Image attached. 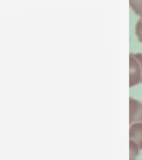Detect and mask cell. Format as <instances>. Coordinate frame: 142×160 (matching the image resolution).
I'll return each mask as SVG.
<instances>
[{
	"mask_svg": "<svg viewBox=\"0 0 142 160\" xmlns=\"http://www.w3.org/2000/svg\"><path fill=\"white\" fill-rule=\"evenodd\" d=\"M130 156L135 157L142 149V123H134L129 129Z\"/></svg>",
	"mask_w": 142,
	"mask_h": 160,
	"instance_id": "cell-2",
	"label": "cell"
},
{
	"mask_svg": "<svg viewBox=\"0 0 142 160\" xmlns=\"http://www.w3.org/2000/svg\"><path fill=\"white\" fill-rule=\"evenodd\" d=\"M129 63V86L131 87L142 83V54L131 53Z\"/></svg>",
	"mask_w": 142,
	"mask_h": 160,
	"instance_id": "cell-1",
	"label": "cell"
},
{
	"mask_svg": "<svg viewBox=\"0 0 142 160\" xmlns=\"http://www.w3.org/2000/svg\"><path fill=\"white\" fill-rule=\"evenodd\" d=\"M135 32L138 40L142 43V18L140 19L136 23Z\"/></svg>",
	"mask_w": 142,
	"mask_h": 160,
	"instance_id": "cell-5",
	"label": "cell"
},
{
	"mask_svg": "<svg viewBox=\"0 0 142 160\" xmlns=\"http://www.w3.org/2000/svg\"><path fill=\"white\" fill-rule=\"evenodd\" d=\"M129 5L137 15L142 18V0H129Z\"/></svg>",
	"mask_w": 142,
	"mask_h": 160,
	"instance_id": "cell-4",
	"label": "cell"
},
{
	"mask_svg": "<svg viewBox=\"0 0 142 160\" xmlns=\"http://www.w3.org/2000/svg\"><path fill=\"white\" fill-rule=\"evenodd\" d=\"M129 123H142V103L134 99H129Z\"/></svg>",
	"mask_w": 142,
	"mask_h": 160,
	"instance_id": "cell-3",
	"label": "cell"
}]
</instances>
